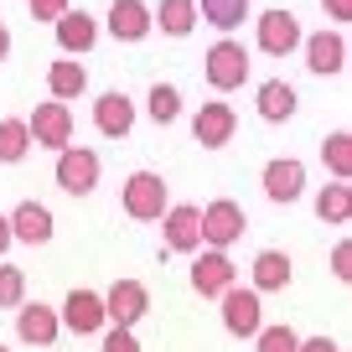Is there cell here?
Returning a JSON list of instances; mask_svg holds the SVG:
<instances>
[{"instance_id": "31", "label": "cell", "mask_w": 352, "mask_h": 352, "mask_svg": "<svg viewBox=\"0 0 352 352\" xmlns=\"http://www.w3.org/2000/svg\"><path fill=\"white\" fill-rule=\"evenodd\" d=\"M104 352H140V342H135L130 327H109L104 331Z\"/></svg>"}, {"instance_id": "9", "label": "cell", "mask_w": 352, "mask_h": 352, "mask_svg": "<svg viewBox=\"0 0 352 352\" xmlns=\"http://www.w3.org/2000/svg\"><path fill=\"white\" fill-rule=\"evenodd\" d=\"M57 327L78 331V337L104 331V296H94V290H73V296L63 300V321H57Z\"/></svg>"}, {"instance_id": "4", "label": "cell", "mask_w": 352, "mask_h": 352, "mask_svg": "<svg viewBox=\"0 0 352 352\" xmlns=\"http://www.w3.org/2000/svg\"><path fill=\"white\" fill-rule=\"evenodd\" d=\"M151 311V290L140 285V280H114L109 296H104V321H114V327H130Z\"/></svg>"}, {"instance_id": "27", "label": "cell", "mask_w": 352, "mask_h": 352, "mask_svg": "<svg viewBox=\"0 0 352 352\" xmlns=\"http://www.w3.org/2000/svg\"><path fill=\"white\" fill-rule=\"evenodd\" d=\"M202 16H208L218 32H233V26H243V16H249V0H202Z\"/></svg>"}, {"instance_id": "30", "label": "cell", "mask_w": 352, "mask_h": 352, "mask_svg": "<svg viewBox=\"0 0 352 352\" xmlns=\"http://www.w3.org/2000/svg\"><path fill=\"white\" fill-rule=\"evenodd\" d=\"M254 347H259V352H296L300 337L290 327H259V331H254Z\"/></svg>"}, {"instance_id": "2", "label": "cell", "mask_w": 352, "mask_h": 352, "mask_svg": "<svg viewBox=\"0 0 352 352\" xmlns=\"http://www.w3.org/2000/svg\"><path fill=\"white\" fill-rule=\"evenodd\" d=\"M57 187L67 197H88V192L99 187V155L83 151V145H63L57 151Z\"/></svg>"}, {"instance_id": "14", "label": "cell", "mask_w": 352, "mask_h": 352, "mask_svg": "<svg viewBox=\"0 0 352 352\" xmlns=\"http://www.w3.org/2000/svg\"><path fill=\"white\" fill-rule=\"evenodd\" d=\"M264 192H270L275 202H296L300 192H306V166L290 161V155L285 161H270L264 166Z\"/></svg>"}, {"instance_id": "19", "label": "cell", "mask_w": 352, "mask_h": 352, "mask_svg": "<svg viewBox=\"0 0 352 352\" xmlns=\"http://www.w3.org/2000/svg\"><path fill=\"white\" fill-rule=\"evenodd\" d=\"M16 331H21V342H32V347H47V342L57 337V311L52 306H16Z\"/></svg>"}, {"instance_id": "36", "label": "cell", "mask_w": 352, "mask_h": 352, "mask_svg": "<svg viewBox=\"0 0 352 352\" xmlns=\"http://www.w3.org/2000/svg\"><path fill=\"white\" fill-rule=\"evenodd\" d=\"M6 52H11V32H6V21H0V63H6Z\"/></svg>"}, {"instance_id": "7", "label": "cell", "mask_w": 352, "mask_h": 352, "mask_svg": "<svg viewBox=\"0 0 352 352\" xmlns=\"http://www.w3.org/2000/svg\"><path fill=\"white\" fill-rule=\"evenodd\" d=\"M26 135H32V145H52V151H63V145H73V109L67 104H36V114L26 120Z\"/></svg>"}, {"instance_id": "25", "label": "cell", "mask_w": 352, "mask_h": 352, "mask_svg": "<svg viewBox=\"0 0 352 352\" xmlns=\"http://www.w3.org/2000/svg\"><path fill=\"white\" fill-rule=\"evenodd\" d=\"M321 161L331 166V176H337V182H347V176H352V135H347V130L327 135V140H321Z\"/></svg>"}, {"instance_id": "21", "label": "cell", "mask_w": 352, "mask_h": 352, "mask_svg": "<svg viewBox=\"0 0 352 352\" xmlns=\"http://www.w3.org/2000/svg\"><path fill=\"white\" fill-rule=\"evenodd\" d=\"M259 114H264L270 124L290 120V114H296V88H290V83H280V78L259 83Z\"/></svg>"}, {"instance_id": "26", "label": "cell", "mask_w": 352, "mask_h": 352, "mask_svg": "<svg viewBox=\"0 0 352 352\" xmlns=\"http://www.w3.org/2000/svg\"><path fill=\"white\" fill-rule=\"evenodd\" d=\"M32 151V135H26V120H0V161L16 166Z\"/></svg>"}, {"instance_id": "38", "label": "cell", "mask_w": 352, "mask_h": 352, "mask_svg": "<svg viewBox=\"0 0 352 352\" xmlns=\"http://www.w3.org/2000/svg\"><path fill=\"white\" fill-rule=\"evenodd\" d=\"M0 352H11V347H0Z\"/></svg>"}, {"instance_id": "1", "label": "cell", "mask_w": 352, "mask_h": 352, "mask_svg": "<svg viewBox=\"0 0 352 352\" xmlns=\"http://www.w3.org/2000/svg\"><path fill=\"white\" fill-rule=\"evenodd\" d=\"M166 208H171V187H166L155 171H135L130 182H124V212H130V218L151 223V218H161Z\"/></svg>"}, {"instance_id": "34", "label": "cell", "mask_w": 352, "mask_h": 352, "mask_svg": "<svg viewBox=\"0 0 352 352\" xmlns=\"http://www.w3.org/2000/svg\"><path fill=\"white\" fill-rule=\"evenodd\" d=\"M331 21H352V0H321Z\"/></svg>"}, {"instance_id": "16", "label": "cell", "mask_w": 352, "mask_h": 352, "mask_svg": "<svg viewBox=\"0 0 352 352\" xmlns=\"http://www.w3.org/2000/svg\"><path fill=\"white\" fill-rule=\"evenodd\" d=\"M52 26H57V47H63L67 57L88 52V47L99 42V26H94V16H88V11H63Z\"/></svg>"}, {"instance_id": "28", "label": "cell", "mask_w": 352, "mask_h": 352, "mask_svg": "<svg viewBox=\"0 0 352 352\" xmlns=\"http://www.w3.org/2000/svg\"><path fill=\"white\" fill-rule=\"evenodd\" d=\"M145 109H151L155 124H171L176 114H182V94H176L171 83H155V88H151V99H145Z\"/></svg>"}, {"instance_id": "24", "label": "cell", "mask_w": 352, "mask_h": 352, "mask_svg": "<svg viewBox=\"0 0 352 352\" xmlns=\"http://www.w3.org/2000/svg\"><path fill=\"white\" fill-rule=\"evenodd\" d=\"M316 218L321 223H347L352 218V187L347 182H331V187L316 192Z\"/></svg>"}, {"instance_id": "18", "label": "cell", "mask_w": 352, "mask_h": 352, "mask_svg": "<svg viewBox=\"0 0 352 352\" xmlns=\"http://www.w3.org/2000/svg\"><path fill=\"white\" fill-rule=\"evenodd\" d=\"M6 223H11V239H21V243H47L52 239V212H47L42 202H21Z\"/></svg>"}, {"instance_id": "12", "label": "cell", "mask_w": 352, "mask_h": 352, "mask_svg": "<svg viewBox=\"0 0 352 352\" xmlns=\"http://www.w3.org/2000/svg\"><path fill=\"white\" fill-rule=\"evenodd\" d=\"M233 130H239V120H233L228 104H202L197 120H192V135H197V145H208V151L228 145V140H233Z\"/></svg>"}, {"instance_id": "20", "label": "cell", "mask_w": 352, "mask_h": 352, "mask_svg": "<svg viewBox=\"0 0 352 352\" xmlns=\"http://www.w3.org/2000/svg\"><path fill=\"white\" fill-rule=\"evenodd\" d=\"M151 26H161L166 36H187L197 26V0H161V11H151Z\"/></svg>"}, {"instance_id": "11", "label": "cell", "mask_w": 352, "mask_h": 352, "mask_svg": "<svg viewBox=\"0 0 352 352\" xmlns=\"http://www.w3.org/2000/svg\"><path fill=\"white\" fill-rule=\"evenodd\" d=\"M259 47L270 57H285V52H296L300 47V21L290 11H264L259 16Z\"/></svg>"}, {"instance_id": "22", "label": "cell", "mask_w": 352, "mask_h": 352, "mask_svg": "<svg viewBox=\"0 0 352 352\" xmlns=\"http://www.w3.org/2000/svg\"><path fill=\"white\" fill-rule=\"evenodd\" d=\"M47 88H52V99L63 104V99H78V94H83L88 88V73H83V63H52L47 67Z\"/></svg>"}, {"instance_id": "33", "label": "cell", "mask_w": 352, "mask_h": 352, "mask_svg": "<svg viewBox=\"0 0 352 352\" xmlns=\"http://www.w3.org/2000/svg\"><path fill=\"white\" fill-rule=\"evenodd\" d=\"M67 11V0H32V21H57Z\"/></svg>"}, {"instance_id": "8", "label": "cell", "mask_w": 352, "mask_h": 352, "mask_svg": "<svg viewBox=\"0 0 352 352\" xmlns=\"http://www.w3.org/2000/svg\"><path fill=\"white\" fill-rule=\"evenodd\" d=\"M161 228H166V249H176V254L202 249V208H192V202L166 208L161 212Z\"/></svg>"}, {"instance_id": "6", "label": "cell", "mask_w": 352, "mask_h": 352, "mask_svg": "<svg viewBox=\"0 0 352 352\" xmlns=\"http://www.w3.org/2000/svg\"><path fill=\"white\" fill-rule=\"evenodd\" d=\"M223 327L233 331V337H254V331L264 327V306H259V290H243V285H228L223 290Z\"/></svg>"}, {"instance_id": "32", "label": "cell", "mask_w": 352, "mask_h": 352, "mask_svg": "<svg viewBox=\"0 0 352 352\" xmlns=\"http://www.w3.org/2000/svg\"><path fill=\"white\" fill-rule=\"evenodd\" d=\"M331 275H337L342 285L352 280V243H337V249H331Z\"/></svg>"}, {"instance_id": "15", "label": "cell", "mask_w": 352, "mask_h": 352, "mask_svg": "<svg viewBox=\"0 0 352 352\" xmlns=\"http://www.w3.org/2000/svg\"><path fill=\"white\" fill-rule=\"evenodd\" d=\"M109 32L120 36V42L151 36V6H145V0H114L109 6Z\"/></svg>"}, {"instance_id": "13", "label": "cell", "mask_w": 352, "mask_h": 352, "mask_svg": "<svg viewBox=\"0 0 352 352\" xmlns=\"http://www.w3.org/2000/svg\"><path fill=\"white\" fill-rule=\"evenodd\" d=\"M306 67H311V73H321V78L342 73V67H347V42H342V32L306 36Z\"/></svg>"}, {"instance_id": "3", "label": "cell", "mask_w": 352, "mask_h": 352, "mask_svg": "<svg viewBox=\"0 0 352 352\" xmlns=\"http://www.w3.org/2000/svg\"><path fill=\"white\" fill-rule=\"evenodd\" d=\"M243 78H249V52H243L239 42H212L208 47V83L218 88V94H228V88H243Z\"/></svg>"}, {"instance_id": "37", "label": "cell", "mask_w": 352, "mask_h": 352, "mask_svg": "<svg viewBox=\"0 0 352 352\" xmlns=\"http://www.w3.org/2000/svg\"><path fill=\"white\" fill-rule=\"evenodd\" d=\"M6 249H11V223L0 218V254H6Z\"/></svg>"}, {"instance_id": "17", "label": "cell", "mask_w": 352, "mask_h": 352, "mask_svg": "<svg viewBox=\"0 0 352 352\" xmlns=\"http://www.w3.org/2000/svg\"><path fill=\"white\" fill-rule=\"evenodd\" d=\"M94 124H99L104 135H114V140H120V135H130V124H135V104L124 99L120 88H109V94L94 104Z\"/></svg>"}, {"instance_id": "35", "label": "cell", "mask_w": 352, "mask_h": 352, "mask_svg": "<svg viewBox=\"0 0 352 352\" xmlns=\"http://www.w3.org/2000/svg\"><path fill=\"white\" fill-rule=\"evenodd\" d=\"M296 352H342V347H337V342H327V337H306Z\"/></svg>"}, {"instance_id": "23", "label": "cell", "mask_w": 352, "mask_h": 352, "mask_svg": "<svg viewBox=\"0 0 352 352\" xmlns=\"http://www.w3.org/2000/svg\"><path fill=\"white\" fill-rule=\"evenodd\" d=\"M290 285V259L280 249H264L254 259V290H285Z\"/></svg>"}, {"instance_id": "29", "label": "cell", "mask_w": 352, "mask_h": 352, "mask_svg": "<svg viewBox=\"0 0 352 352\" xmlns=\"http://www.w3.org/2000/svg\"><path fill=\"white\" fill-rule=\"evenodd\" d=\"M0 306H26V270H16V264H0Z\"/></svg>"}, {"instance_id": "10", "label": "cell", "mask_w": 352, "mask_h": 352, "mask_svg": "<svg viewBox=\"0 0 352 352\" xmlns=\"http://www.w3.org/2000/svg\"><path fill=\"white\" fill-rule=\"evenodd\" d=\"M233 259L223 249H208V254H197V264H192V290L197 296H223V290L233 285Z\"/></svg>"}, {"instance_id": "5", "label": "cell", "mask_w": 352, "mask_h": 352, "mask_svg": "<svg viewBox=\"0 0 352 352\" xmlns=\"http://www.w3.org/2000/svg\"><path fill=\"white\" fill-rule=\"evenodd\" d=\"M243 228H249V218H243V208L233 197H218L202 208V243H212V249H228Z\"/></svg>"}]
</instances>
